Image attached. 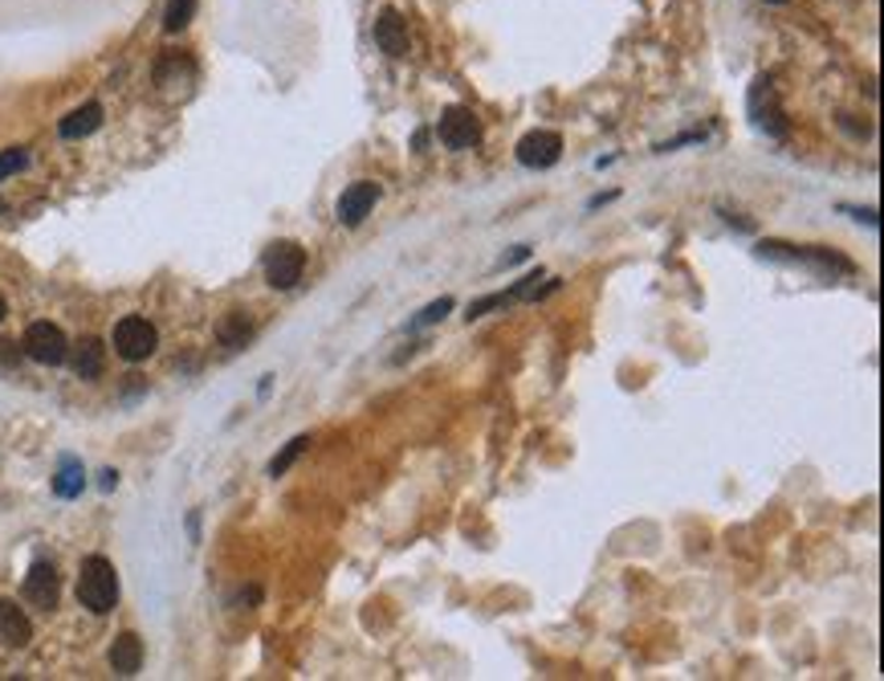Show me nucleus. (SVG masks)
Returning <instances> with one entry per match:
<instances>
[{"mask_svg":"<svg viewBox=\"0 0 884 681\" xmlns=\"http://www.w3.org/2000/svg\"><path fill=\"white\" fill-rule=\"evenodd\" d=\"M78 600L82 609H90L94 616H106V612L118 604V576H114V564L102 559V555H90L78 571Z\"/></svg>","mask_w":884,"mask_h":681,"instance_id":"nucleus-1","label":"nucleus"},{"mask_svg":"<svg viewBox=\"0 0 884 681\" xmlns=\"http://www.w3.org/2000/svg\"><path fill=\"white\" fill-rule=\"evenodd\" d=\"M302 270H306V249L298 241H277L265 253V277H270L273 291H290L302 282Z\"/></svg>","mask_w":884,"mask_h":681,"instance_id":"nucleus-2","label":"nucleus"},{"mask_svg":"<svg viewBox=\"0 0 884 681\" xmlns=\"http://www.w3.org/2000/svg\"><path fill=\"white\" fill-rule=\"evenodd\" d=\"M156 348H159V334L147 319H135V315H131V319H123L118 327H114V351H118L127 363L147 360Z\"/></svg>","mask_w":884,"mask_h":681,"instance_id":"nucleus-3","label":"nucleus"},{"mask_svg":"<svg viewBox=\"0 0 884 681\" xmlns=\"http://www.w3.org/2000/svg\"><path fill=\"white\" fill-rule=\"evenodd\" d=\"M437 135H441L444 147H453V151H465V147L481 144V118L473 115L469 106H449L437 123Z\"/></svg>","mask_w":884,"mask_h":681,"instance_id":"nucleus-4","label":"nucleus"},{"mask_svg":"<svg viewBox=\"0 0 884 681\" xmlns=\"http://www.w3.org/2000/svg\"><path fill=\"white\" fill-rule=\"evenodd\" d=\"M563 160V135L558 130H530L518 139V163L522 168H555Z\"/></svg>","mask_w":884,"mask_h":681,"instance_id":"nucleus-5","label":"nucleus"},{"mask_svg":"<svg viewBox=\"0 0 884 681\" xmlns=\"http://www.w3.org/2000/svg\"><path fill=\"white\" fill-rule=\"evenodd\" d=\"M66 334H61V327H54V322H33L25 331V355L29 360L45 363V367H57V363L66 360Z\"/></svg>","mask_w":884,"mask_h":681,"instance_id":"nucleus-6","label":"nucleus"},{"mask_svg":"<svg viewBox=\"0 0 884 681\" xmlns=\"http://www.w3.org/2000/svg\"><path fill=\"white\" fill-rule=\"evenodd\" d=\"M375 201H379V184H375V180H355V184L339 196V220L355 229V225H363V220L371 217Z\"/></svg>","mask_w":884,"mask_h":681,"instance_id":"nucleus-7","label":"nucleus"},{"mask_svg":"<svg viewBox=\"0 0 884 681\" xmlns=\"http://www.w3.org/2000/svg\"><path fill=\"white\" fill-rule=\"evenodd\" d=\"M57 595H61V583H57L54 564H33L25 576V600L37 604V609H57Z\"/></svg>","mask_w":884,"mask_h":681,"instance_id":"nucleus-8","label":"nucleus"},{"mask_svg":"<svg viewBox=\"0 0 884 681\" xmlns=\"http://www.w3.org/2000/svg\"><path fill=\"white\" fill-rule=\"evenodd\" d=\"M375 45L384 49L387 58H404L408 54V21L396 9H384L375 21Z\"/></svg>","mask_w":884,"mask_h":681,"instance_id":"nucleus-9","label":"nucleus"},{"mask_svg":"<svg viewBox=\"0 0 884 681\" xmlns=\"http://www.w3.org/2000/svg\"><path fill=\"white\" fill-rule=\"evenodd\" d=\"M0 640L13 645V649H25L33 640V621L25 616V609H16L13 600H0Z\"/></svg>","mask_w":884,"mask_h":681,"instance_id":"nucleus-10","label":"nucleus"},{"mask_svg":"<svg viewBox=\"0 0 884 681\" xmlns=\"http://www.w3.org/2000/svg\"><path fill=\"white\" fill-rule=\"evenodd\" d=\"M111 669L118 678H135L143 669V640L135 633H123V637H114L111 645Z\"/></svg>","mask_w":884,"mask_h":681,"instance_id":"nucleus-11","label":"nucleus"},{"mask_svg":"<svg viewBox=\"0 0 884 681\" xmlns=\"http://www.w3.org/2000/svg\"><path fill=\"white\" fill-rule=\"evenodd\" d=\"M70 363L82 379H99L102 367H106V348H102V339H82V343L73 348Z\"/></svg>","mask_w":884,"mask_h":681,"instance_id":"nucleus-12","label":"nucleus"},{"mask_svg":"<svg viewBox=\"0 0 884 681\" xmlns=\"http://www.w3.org/2000/svg\"><path fill=\"white\" fill-rule=\"evenodd\" d=\"M102 127V106L99 102H86L78 111L61 118V139H86V135H94Z\"/></svg>","mask_w":884,"mask_h":681,"instance_id":"nucleus-13","label":"nucleus"},{"mask_svg":"<svg viewBox=\"0 0 884 681\" xmlns=\"http://www.w3.org/2000/svg\"><path fill=\"white\" fill-rule=\"evenodd\" d=\"M216 334H220V343H225V348L237 351V348H245V343L253 339V319H249L245 310H228L225 322L216 327Z\"/></svg>","mask_w":884,"mask_h":681,"instance_id":"nucleus-14","label":"nucleus"},{"mask_svg":"<svg viewBox=\"0 0 884 681\" xmlns=\"http://www.w3.org/2000/svg\"><path fill=\"white\" fill-rule=\"evenodd\" d=\"M82 486H86V474H82V465L73 462H61V469H57V478H54V493L57 498H78L82 493Z\"/></svg>","mask_w":884,"mask_h":681,"instance_id":"nucleus-15","label":"nucleus"},{"mask_svg":"<svg viewBox=\"0 0 884 681\" xmlns=\"http://www.w3.org/2000/svg\"><path fill=\"white\" fill-rule=\"evenodd\" d=\"M306 445H310V436H294V441H290V445H285V450L270 462V478H282L285 469H290V465H294L302 453H306Z\"/></svg>","mask_w":884,"mask_h":681,"instance_id":"nucleus-16","label":"nucleus"},{"mask_svg":"<svg viewBox=\"0 0 884 681\" xmlns=\"http://www.w3.org/2000/svg\"><path fill=\"white\" fill-rule=\"evenodd\" d=\"M196 13V0H168V13H163V30L180 33Z\"/></svg>","mask_w":884,"mask_h":681,"instance_id":"nucleus-17","label":"nucleus"},{"mask_svg":"<svg viewBox=\"0 0 884 681\" xmlns=\"http://www.w3.org/2000/svg\"><path fill=\"white\" fill-rule=\"evenodd\" d=\"M29 163V156L21 151V147H13V151H0V180H9V175H16L21 168Z\"/></svg>","mask_w":884,"mask_h":681,"instance_id":"nucleus-18","label":"nucleus"},{"mask_svg":"<svg viewBox=\"0 0 884 681\" xmlns=\"http://www.w3.org/2000/svg\"><path fill=\"white\" fill-rule=\"evenodd\" d=\"M449 310H453V298H441V303H432L424 310V315H420V319H416V327H428V322H437V319H444V315H449Z\"/></svg>","mask_w":884,"mask_h":681,"instance_id":"nucleus-19","label":"nucleus"},{"mask_svg":"<svg viewBox=\"0 0 884 681\" xmlns=\"http://www.w3.org/2000/svg\"><path fill=\"white\" fill-rule=\"evenodd\" d=\"M4 315H9V310H4V298H0V319H4Z\"/></svg>","mask_w":884,"mask_h":681,"instance_id":"nucleus-20","label":"nucleus"},{"mask_svg":"<svg viewBox=\"0 0 884 681\" xmlns=\"http://www.w3.org/2000/svg\"><path fill=\"white\" fill-rule=\"evenodd\" d=\"M770 4H786V0H770Z\"/></svg>","mask_w":884,"mask_h":681,"instance_id":"nucleus-21","label":"nucleus"}]
</instances>
